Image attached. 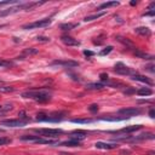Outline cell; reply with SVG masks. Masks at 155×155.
Masks as SVG:
<instances>
[{"instance_id":"1","label":"cell","mask_w":155,"mask_h":155,"mask_svg":"<svg viewBox=\"0 0 155 155\" xmlns=\"http://www.w3.org/2000/svg\"><path fill=\"white\" fill-rule=\"evenodd\" d=\"M22 97L23 98H29V99H34L35 102H39V103H46L51 99V94L46 91H42V90H31V91H25L22 93Z\"/></svg>"},{"instance_id":"2","label":"cell","mask_w":155,"mask_h":155,"mask_svg":"<svg viewBox=\"0 0 155 155\" xmlns=\"http://www.w3.org/2000/svg\"><path fill=\"white\" fill-rule=\"evenodd\" d=\"M64 117L63 113H52V114H45V113H39L36 115L38 121H50V122H57L61 121Z\"/></svg>"},{"instance_id":"3","label":"cell","mask_w":155,"mask_h":155,"mask_svg":"<svg viewBox=\"0 0 155 155\" xmlns=\"http://www.w3.org/2000/svg\"><path fill=\"white\" fill-rule=\"evenodd\" d=\"M21 140L34 142V143H39V144H48V145H53V144L58 143V140H53L51 138H41L39 136H22Z\"/></svg>"},{"instance_id":"4","label":"cell","mask_w":155,"mask_h":155,"mask_svg":"<svg viewBox=\"0 0 155 155\" xmlns=\"http://www.w3.org/2000/svg\"><path fill=\"white\" fill-rule=\"evenodd\" d=\"M35 132H38L42 137H47V138H57L59 134L63 133V131L61 128H38V130H35Z\"/></svg>"},{"instance_id":"5","label":"cell","mask_w":155,"mask_h":155,"mask_svg":"<svg viewBox=\"0 0 155 155\" xmlns=\"http://www.w3.org/2000/svg\"><path fill=\"white\" fill-rule=\"evenodd\" d=\"M51 23V18H44V19H39V21H35L33 23H28V24H24L22 27V29H36V28H42V27H46Z\"/></svg>"},{"instance_id":"6","label":"cell","mask_w":155,"mask_h":155,"mask_svg":"<svg viewBox=\"0 0 155 155\" xmlns=\"http://www.w3.org/2000/svg\"><path fill=\"white\" fill-rule=\"evenodd\" d=\"M28 122H29V120H24V119H17V120L10 119V120H2L1 125L7 126V127H22V126L27 125Z\"/></svg>"},{"instance_id":"7","label":"cell","mask_w":155,"mask_h":155,"mask_svg":"<svg viewBox=\"0 0 155 155\" xmlns=\"http://www.w3.org/2000/svg\"><path fill=\"white\" fill-rule=\"evenodd\" d=\"M119 114H121L126 117H132V116L142 114V109H139V108H124V109L119 110Z\"/></svg>"},{"instance_id":"8","label":"cell","mask_w":155,"mask_h":155,"mask_svg":"<svg viewBox=\"0 0 155 155\" xmlns=\"http://www.w3.org/2000/svg\"><path fill=\"white\" fill-rule=\"evenodd\" d=\"M51 65H61V67H64V68H76L79 65V63L75 62V61H70V59L69 61L68 59H65V61L57 59V61H53L51 63Z\"/></svg>"},{"instance_id":"9","label":"cell","mask_w":155,"mask_h":155,"mask_svg":"<svg viewBox=\"0 0 155 155\" xmlns=\"http://www.w3.org/2000/svg\"><path fill=\"white\" fill-rule=\"evenodd\" d=\"M114 71L117 73V74H120V75H130L132 73V70L128 67H126L124 63H121V62H119V63L115 64Z\"/></svg>"},{"instance_id":"10","label":"cell","mask_w":155,"mask_h":155,"mask_svg":"<svg viewBox=\"0 0 155 155\" xmlns=\"http://www.w3.org/2000/svg\"><path fill=\"white\" fill-rule=\"evenodd\" d=\"M61 41L67 46H80V41H78L76 39H74L73 36H69V35H62Z\"/></svg>"},{"instance_id":"11","label":"cell","mask_w":155,"mask_h":155,"mask_svg":"<svg viewBox=\"0 0 155 155\" xmlns=\"http://www.w3.org/2000/svg\"><path fill=\"white\" fill-rule=\"evenodd\" d=\"M86 136H87V133H86L85 131L78 130V131H74V132H71V133H70V139H74V140L80 142V140L85 139V138H86Z\"/></svg>"},{"instance_id":"12","label":"cell","mask_w":155,"mask_h":155,"mask_svg":"<svg viewBox=\"0 0 155 155\" xmlns=\"http://www.w3.org/2000/svg\"><path fill=\"white\" fill-rule=\"evenodd\" d=\"M94 145L98 149H107V150L117 148V144H115V143H105V142H97Z\"/></svg>"},{"instance_id":"13","label":"cell","mask_w":155,"mask_h":155,"mask_svg":"<svg viewBox=\"0 0 155 155\" xmlns=\"http://www.w3.org/2000/svg\"><path fill=\"white\" fill-rule=\"evenodd\" d=\"M134 33H137L142 36H150L151 35V30L148 27H138L134 29Z\"/></svg>"},{"instance_id":"14","label":"cell","mask_w":155,"mask_h":155,"mask_svg":"<svg viewBox=\"0 0 155 155\" xmlns=\"http://www.w3.org/2000/svg\"><path fill=\"white\" fill-rule=\"evenodd\" d=\"M132 80H136V81H140V82H145V84H148V85H153V81L150 80V79H148L147 76H144V75H139V74H134V75H132V78H131Z\"/></svg>"},{"instance_id":"15","label":"cell","mask_w":155,"mask_h":155,"mask_svg":"<svg viewBox=\"0 0 155 155\" xmlns=\"http://www.w3.org/2000/svg\"><path fill=\"white\" fill-rule=\"evenodd\" d=\"M154 134L151 132H147V133H142L139 136H136L134 138H131V140L133 142H138V140H144V139H153Z\"/></svg>"},{"instance_id":"16","label":"cell","mask_w":155,"mask_h":155,"mask_svg":"<svg viewBox=\"0 0 155 155\" xmlns=\"http://www.w3.org/2000/svg\"><path fill=\"white\" fill-rule=\"evenodd\" d=\"M107 12L105 11H101V12H97V13H93V15H90V16H86L85 18H84V21L85 22H91V21H94V19H98L99 17H102V16H104Z\"/></svg>"},{"instance_id":"17","label":"cell","mask_w":155,"mask_h":155,"mask_svg":"<svg viewBox=\"0 0 155 155\" xmlns=\"http://www.w3.org/2000/svg\"><path fill=\"white\" fill-rule=\"evenodd\" d=\"M39 51H38V48H34V47H29V48H25L24 51H23V54L22 56H18L17 57V59H23L24 58V56H30V54H35V53H38Z\"/></svg>"},{"instance_id":"18","label":"cell","mask_w":155,"mask_h":155,"mask_svg":"<svg viewBox=\"0 0 155 155\" xmlns=\"http://www.w3.org/2000/svg\"><path fill=\"white\" fill-rule=\"evenodd\" d=\"M137 94L147 97V96H151L153 94V91L149 87H140L139 90H137Z\"/></svg>"},{"instance_id":"19","label":"cell","mask_w":155,"mask_h":155,"mask_svg":"<svg viewBox=\"0 0 155 155\" xmlns=\"http://www.w3.org/2000/svg\"><path fill=\"white\" fill-rule=\"evenodd\" d=\"M142 126L140 125H131V126H126L121 130V132H126V133H130V132H134V131H138L140 130Z\"/></svg>"},{"instance_id":"20","label":"cell","mask_w":155,"mask_h":155,"mask_svg":"<svg viewBox=\"0 0 155 155\" xmlns=\"http://www.w3.org/2000/svg\"><path fill=\"white\" fill-rule=\"evenodd\" d=\"M119 2L117 1H108V2H103L102 5L98 6V10H104V8H109V7H114L117 6Z\"/></svg>"},{"instance_id":"21","label":"cell","mask_w":155,"mask_h":155,"mask_svg":"<svg viewBox=\"0 0 155 155\" xmlns=\"http://www.w3.org/2000/svg\"><path fill=\"white\" fill-rule=\"evenodd\" d=\"M105 86V84H102V82H94V84H88L87 86H86V88H88V90H102L103 87Z\"/></svg>"},{"instance_id":"22","label":"cell","mask_w":155,"mask_h":155,"mask_svg":"<svg viewBox=\"0 0 155 155\" xmlns=\"http://www.w3.org/2000/svg\"><path fill=\"white\" fill-rule=\"evenodd\" d=\"M75 27H78V23H63V24H61L62 30H70V29H74Z\"/></svg>"},{"instance_id":"23","label":"cell","mask_w":155,"mask_h":155,"mask_svg":"<svg viewBox=\"0 0 155 155\" xmlns=\"http://www.w3.org/2000/svg\"><path fill=\"white\" fill-rule=\"evenodd\" d=\"M61 144L64 145V147H79L80 145V142L74 140V139H70V140H65V142H63Z\"/></svg>"},{"instance_id":"24","label":"cell","mask_w":155,"mask_h":155,"mask_svg":"<svg viewBox=\"0 0 155 155\" xmlns=\"http://www.w3.org/2000/svg\"><path fill=\"white\" fill-rule=\"evenodd\" d=\"M12 65H13V63H12L11 61L0 58V68H10V67H12Z\"/></svg>"},{"instance_id":"25","label":"cell","mask_w":155,"mask_h":155,"mask_svg":"<svg viewBox=\"0 0 155 155\" xmlns=\"http://www.w3.org/2000/svg\"><path fill=\"white\" fill-rule=\"evenodd\" d=\"M111 51H113V46H107L104 50H102V51L99 52V54H101V56H105V54L110 53Z\"/></svg>"},{"instance_id":"26","label":"cell","mask_w":155,"mask_h":155,"mask_svg":"<svg viewBox=\"0 0 155 155\" xmlns=\"http://www.w3.org/2000/svg\"><path fill=\"white\" fill-rule=\"evenodd\" d=\"M134 53H136V56H138L140 58H145V59H150L151 58V56H149L148 53H143V52H139V51H136Z\"/></svg>"},{"instance_id":"27","label":"cell","mask_w":155,"mask_h":155,"mask_svg":"<svg viewBox=\"0 0 155 155\" xmlns=\"http://www.w3.org/2000/svg\"><path fill=\"white\" fill-rule=\"evenodd\" d=\"M8 143H11V139L10 138H7V137H0V147L1 145H6Z\"/></svg>"},{"instance_id":"28","label":"cell","mask_w":155,"mask_h":155,"mask_svg":"<svg viewBox=\"0 0 155 155\" xmlns=\"http://www.w3.org/2000/svg\"><path fill=\"white\" fill-rule=\"evenodd\" d=\"M15 88L11 86H1L0 87V92H12Z\"/></svg>"},{"instance_id":"29","label":"cell","mask_w":155,"mask_h":155,"mask_svg":"<svg viewBox=\"0 0 155 155\" xmlns=\"http://www.w3.org/2000/svg\"><path fill=\"white\" fill-rule=\"evenodd\" d=\"M36 40L39 42H48L50 41V38H47V36H38Z\"/></svg>"},{"instance_id":"30","label":"cell","mask_w":155,"mask_h":155,"mask_svg":"<svg viewBox=\"0 0 155 155\" xmlns=\"http://www.w3.org/2000/svg\"><path fill=\"white\" fill-rule=\"evenodd\" d=\"M88 109H90V111L94 113V111H97V110H98V105H96V104H92V105H91Z\"/></svg>"},{"instance_id":"31","label":"cell","mask_w":155,"mask_h":155,"mask_svg":"<svg viewBox=\"0 0 155 155\" xmlns=\"http://www.w3.org/2000/svg\"><path fill=\"white\" fill-rule=\"evenodd\" d=\"M84 54H85V56H87V57H91V56H93L94 53H93L92 51H88V50H85V51H84Z\"/></svg>"},{"instance_id":"32","label":"cell","mask_w":155,"mask_h":155,"mask_svg":"<svg viewBox=\"0 0 155 155\" xmlns=\"http://www.w3.org/2000/svg\"><path fill=\"white\" fill-rule=\"evenodd\" d=\"M99 76H101V80H103V81L108 80V75H107V74H104V73H102V74H101Z\"/></svg>"},{"instance_id":"33","label":"cell","mask_w":155,"mask_h":155,"mask_svg":"<svg viewBox=\"0 0 155 155\" xmlns=\"http://www.w3.org/2000/svg\"><path fill=\"white\" fill-rule=\"evenodd\" d=\"M145 68H147V69H148L149 71L154 73V69H153V68H154V65H153V64H150V65H148V67H145Z\"/></svg>"},{"instance_id":"34","label":"cell","mask_w":155,"mask_h":155,"mask_svg":"<svg viewBox=\"0 0 155 155\" xmlns=\"http://www.w3.org/2000/svg\"><path fill=\"white\" fill-rule=\"evenodd\" d=\"M74 122H91L92 120H73Z\"/></svg>"},{"instance_id":"35","label":"cell","mask_w":155,"mask_h":155,"mask_svg":"<svg viewBox=\"0 0 155 155\" xmlns=\"http://www.w3.org/2000/svg\"><path fill=\"white\" fill-rule=\"evenodd\" d=\"M154 115H155L154 109H150V111H149V116H150V117H154Z\"/></svg>"}]
</instances>
